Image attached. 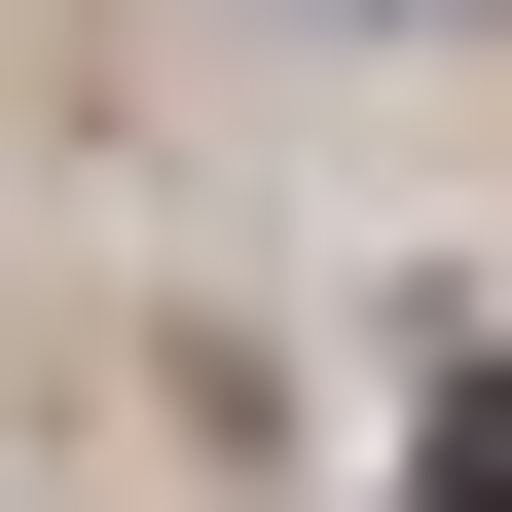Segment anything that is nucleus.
<instances>
[{"label":"nucleus","mask_w":512,"mask_h":512,"mask_svg":"<svg viewBox=\"0 0 512 512\" xmlns=\"http://www.w3.org/2000/svg\"><path fill=\"white\" fill-rule=\"evenodd\" d=\"M403 512H512V366H476V403H439V439H403Z\"/></svg>","instance_id":"f257e3e1"}]
</instances>
